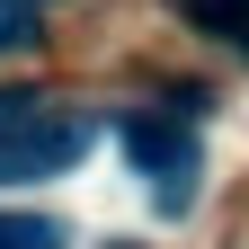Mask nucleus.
<instances>
[{"mask_svg": "<svg viewBox=\"0 0 249 249\" xmlns=\"http://www.w3.org/2000/svg\"><path fill=\"white\" fill-rule=\"evenodd\" d=\"M89 151V116L45 98V89H0V187L62 178Z\"/></svg>", "mask_w": 249, "mask_h": 249, "instance_id": "obj_1", "label": "nucleus"}, {"mask_svg": "<svg viewBox=\"0 0 249 249\" xmlns=\"http://www.w3.org/2000/svg\"><path fill=\"white\" fill-rule=\"evenodd\" d=\"M116 134H124V160L142 169V187H151L160 213H187V205H196L205 151H196V116H187V107H142V116H124Z\"/></svg>", "mask_w": 249, "mask_h": 249, "instance_id": "obj_2", "label": "nucleus"}, {"mask_svg": "<svg viewBox=\"0 0 249 249\" xmlns=\"http://www.w3.org/2000/svg\"><path fill=\"white\" fill-rule=\"evenodd\" d=\"M187 27L213 36V45H231V53L249 62V0H187Z\"/></svg>", "mask_w": 249, "mask_h": 249, "instance_id": "obj_3", "label": "nucleus"}, {"mask_svg": "<svg viewBox=\"0 0 249 249\" xmlns=\"http://www.w3.org/2000/svg\"><path fill=\"white\" fill-rule=\"evenodd\" d=\"M0 249H62L53 213H0Z\"/></svg>", "mask_w": 249, "mask_h": 249, "instance_id": "obj_4", "label": "nucleus"}, {"mask_svg": "<svg viewBox=\"0 0 249 249\" xmlns=\"http://www.w3.org/2000/svg\"><path fill=\"white\" fill-rule=\"evenodd\" d=\"M36 36H45V0H0V53H18Z\"/></svg>", "mask_w": 249, "mask_h": 249, "instance_id": "obj_5", "label": "nucleus"}]
</instances>
